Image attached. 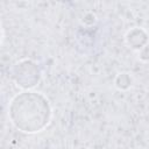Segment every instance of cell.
Listing matches in <instances>:
<instances>
[{
  "label": "cell",
  "mask_w": 149,
  "mask_h": 149,
  "mask_svg": "<svg viewBox=\"0 0 149 149\" xmlns=\"http://www.w3.org/2000/svg\"><path fill=\"white\" fill-rule=\"evenodd\" d=\"M12 77L19 87L28 91L38 85L41 80V71L34 61L26 58L14 64Z\"/></svg>",
  "instance_id": "obj_2"
},
{
  "label": "cell",
  "mask_w": 149,
  "mask_h": 149,
  "mask_svg": "<svg viewBox=\"0 0 149 149\" xmlns=\"http://www.w3.org/2000/svg\"><path fill=\"white\" fill-rule=\"evenodd\" d=\"M52 109L49 100L40 92L23 91L10 100L8 116L21 132L35 134L42 132L50 122Z\"/></svg>",
  "instance_id": "obj_1"
},
{
  "label": "cell",
  "mask_w": 149,
  "mask_h": 149,
  "mask_svg": "<svg viewBox=\"0 0 149 149\" xmlns=\"http://www.w3.org/2000/svg\"><path fill=\"white\" fill-rule=\"evenodd\" d=\"M95 21H97V16H95V14L93 12H86L81 17V23L84 26H86V27L93 26L95 23Z\"/></svg>",
  "instance_id": "obj_5"
},
{
  "label": "cell",
  "mask_w": 149,
  "mask_h": 149,
  "mask_svg": "<svg viewBox=\"0 0 149 149\" xmlns=\"http://www.w3.org/2000/svg\"><path fill=\"white\" fill-rule=\"evenodd\" d=\"M125 41L130 49L140 51L149 44V34L143 28L134 27L126 33Z\"/></svg>",
  "instance_id": "obj_3"
},
{
  "label": "cell",
  "mask_w": 149,
  "mask_h": 149,
  "mask_svg": "<svg viewBox=\"0 0 149 149\" xmlns=\"http://www.w3.org/2000/svg\"><path fill=\"white\" fill-rule=\"evenodd\" d=\"M139 57L143 62H149V44L139 51Z\"/></svg>",
  "instance_id": "obj_6"
},
{
  "label": "cell",
  "mask_w": 149,
  "mask_h": 149,
  "mask_svg": "<svg viewBox=\"0 0 149 149\" xmlns=\"http://www.w3.org/2000/svg\"><path fill=\"white\" fill-rule=\"evenodd\" d=\"M133 85V77L129 72H120L114 78V86L120 91H126Z\"/></svg>",
  "instance_id": "obj_4"
}]
</instances>
